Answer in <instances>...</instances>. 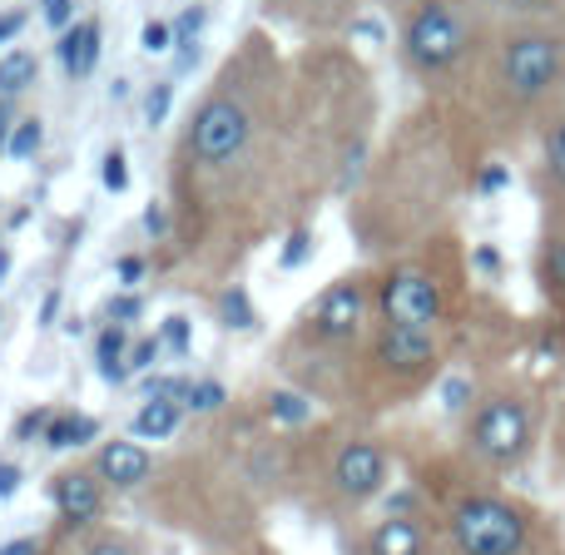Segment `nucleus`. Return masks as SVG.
I'll return each mask as SVG.
<instances>
[{"label":"nucleus","mask_w":565,"mask_h":555,"mask_svg":"<svg viewBox=\"0 0 565 555\" xmlns=\"http://www.w3.org/2000/svg\"><path fill=\"white\" fill-rule=\"evenodd\" d=\"M447 536L457 555H526L536 531L516 501L471 491L447 511Z\"/></svg>","instance_id":"1"},{"label":"nucleus","mask_w":565,"mask_h":555,"mask_svg":"<svg viewBox=\"0 0 565 555\" xmlns=\"http://www.w3.org/2000/svg\"><path fill=\"white\" fill-rule=\"evenodd\" d=\"M471 50V25L451 0H422L402 25V55L417 75H451Z\"/></svg>","instance_id":"2"},{"label":"nucleus","mask_w":565,"mask_h":555,"mask_svg":"<svg viewBox=\"0 0 565 555\" xmlns=\"http://www.w3.org/2000/svg\"><path fill=\"white\" fill-rule=\"evenodd\" d=\"M565 79V45L551 30H516V35L501 45L497 60V85L511 105H541Z\"/></svg>","instance_id":"3"},{"label":"nucleus","mask_w":565,"mask_h":555,"mask_svg":"<svg viewBox=\"0 0 565 555\" xmlns=\"http://www.w3.org/2000/svg\"><path fill=\"white\" fill-rule=\"evenodd\" d=\"M531 441H536V417H531V407L521 397L497 392V397L477 402V412L467 421V447L487 467H516L531 451Z\"/></svg>","instance_id":"4"},{"label":"nucleus","mask_w":565,"mask_h":555,"mask_svg":"<svg viewBox=\"0 0 565 555\" xmlns=\"http://www.w3.org/2000/svg\"><path fill=\"white\" fill-rule=\"evenodd\" d=\"M377 312H382V328H422L431 332L441 318V288L427 268L417 264H402L392 268L387 278L377 282Z\"/></svg>","instance_id":"5"},{"label":"nucleus","mask_w":565,"mask_h":555,"mask_svg":"<svg viewBox=\"0 0 565 555\" xmlns=\"http://www.w3.org/2000/svg\"><path fill=\"white\" fill-rule=\"evenodd\" d=\"M248 135H254V119L238 99H209L199 109L194 129H189V149H194L204 164H234L248 149Z\"/></svg>","instance_id":"6"},{"label":"nucleus","mask_w":565,"mask_h":555,"mask_svg":"<svg viewBox=\"0 0 565 555\" xmlns=\"http://www.w3.org/2000/svg\"><path fill=\"white\" fill-rule=\"evenodd\" d=\"M387 487V451L377 447V441H348V447H338V457H332V491H338L342 501H372L377 491Z\"/></svg>","instance_id":"7"},{"label":"nucleus","mask_w":565,"mask_h":555,"mask_svg":"<svg viewBox=\"0 0 565 555\" xmlns=\"http://www.w3.org/2000/svg\"><path fill=\"white\" fill-rule=\"evenodd\" d=\"M362 312H367V288H362V278H338L332 288H322V298L308 308V322L322 342H342L362 328Z\"/></svg>","instance_id":"8"},{"label":"nucleus","mask_w":565,"mask_h":555,"mask_svg":"<svg viewBox=\"0 0 565 555\" xmlns=\"http://www.w3.org/2000/svg\"><path fill=\"white\" fill-rule=\"evenodd\" d=\"M50 501H55L60 521L65 526H95L99 511H105V481L95 477V471H60L55 481H50Z\"/></svg>","instance_id":"9"},{"label":"nucleus","mask_w":565,"mask_h":555,"mask_svg":"<svg viewBox=\"0 0 565 555\" xmlns=\"http://www.w3.org/2000/svg\"><path fill=\"white\" fill-rule=\"evenodd\" d=\"M377 362L392 372V377H417L437 362V338L422 328H382L377 332Z\"/></svg>","instance_id":"10"},{"label":"nucleus","mask_w":565,"mask_h":555,"mask_svg":"<svg viewBox=\"0 0 565 555\" xmlns=\"http://www.w3.org/2000/svg\"><path fill=\"white\" fill-rule=\"evenodd\" d=\"M89 471L105 481V491H135V487H145V481H149L154 457L145 451V441L119 437V441H105V447L95 451V467H89Z\"/></svg>","instance_id":"11"},{"label":"nucleus","mask_w":565,"mask_h":555,"mask_svg":"<svg viewBox=\"0 0 565 555\" xmlns=\"http://www.w3.org/2000/svg\"><path fill=\"white\" fill-rule=\"evenodd\" d=\"M367 555H431V536L417 516H387L367 531Z\"/></svg>","instance_id":"12"},{"label":"nucleus","mask_w":565,"mask_h":555,"mask_svg":"<svg viewBox=\"0 0 565 555\" xmlns=\"http://www.w3.org/2000/svg\"><path fill=\"white\" fill-rule=\"evenodd\" d=\"M99 25L95 20H79V25H70L65 35H60V65H65L70 79H89L99 65Z\"/></svg>","instance_id":"13"},{"label":"nucleus","mask_w":565,"mask_h":555,"mask_svg":"<svg viewBox=\"0 0 565 555\" xmlns=\"http://www.w3.org/2000/svg\"><path fill=\"white\" fill-rule=\"evenodd\" d=\"M179 421H184V407H179L174 397H145V407L135 412V437L139 441H169L179 431Z\"/></svg>","instance_id":"14"},{"label":"nucleus","mask_w":565,"mask_h":555,"mask_svg":"<svg viewBox=\"0 0 565 555\" xmlns=\"http://www.w3.org/2000/svg\"><path fill=\"white\" fill-rule=\"evenodd\" d=\"M95 437H99V421L89 417V412H60V417H50V427L40 441H45L50 451H79Z\"/></svg>","instance_id":"15"},{"label":"nucleus","mask_w":565,"mask_h":555,"mask_svg":"<svg viewBox=\"0 0 565 555\" xmlns=\"http://www.w3.org/2000/svg\"><path fill=\"white\" fill-rule=\"evenodd\" d=\"M536 282L556 308H565V228H551L536 258Z\"/></svg>","instance_id":"16"},{"label":"nucleus","mask_w":565,"mask_h":555,"mask_svg":"<svg viewBox=\"0 0 565 555\" xmlns=\"http://www.w3.org/2000/svg\"><path fill=\"white\" fill-rule=\"evenodd\" d=\"M95 362H99V377L115 382V387L129 377V338H125V328H119V322H109V328L99 332Z\"/></svg>","instance_id":"17"},{"label":"nucleus","mask_w":565,"mask_h":555,"mask_svg":"<svg viewBox=\"0 0 565 555\" xmlns=\"http://www.w3.org/2000/svg\"><path fill=\"white\" fill-rule=\"evenodd\" d=\"M35 75H40V60L30 55V50H10V55L0 60V99H15L20 89H30Z\"/></svg>","instance_id":"18"},{"label":"nucleus","mask_w":565,"mask_h":555,"mask_svg":"<svg viewBox=\"0 0 565 555\" xmlns=\"http://www.w3.org/2000/svg\"><path fill=\"white\" fill-rule=\"evenodd\" d=\"M541 164H546V179L565 194V115L551 119L546 135H541Z\"/></svg>","instance_id":"19"},{"label":"nucleus","mask_w":565,"mask_h":555,"mask_svg":"<svg viewBox=\"0 0 565 555\" xmlns=\"http://www.w3.org/2000/svg\"><path fill=\"white\" fill-rule=\"evenodd\" d=\"M228 402V392L218 387L214 377H199V382H179V407L184 412H218Z\"/></svg>","instance_id":"20"},{"label":"nucleus","mask_w":565,"mask_h":555,"mask_svg":"<svg viewBox=\"0 0 565 555\" xmlns=\"http://www.w3.org/2000/svg\"><path fill=\"white\" fill-rule=\"evenodd\" d=\"M218 318H224V328L234 332H248L254 328V298H248L244 282H234V288H224V298H218Z\"/></svg>","instance_id":"21"},{"label":"nucleus","mask_w":565,"mask_h":555,"mask_svg":"<svg viewBox=\"0 0 565 555\" xmlns=\"http://www.w3.org/2000/svg\"><path fill=\"white\" fill-rule=\"evenodd\" d=\"M268 417H274L278 427H302V421L312 417V402L302 397V392L278 387V392H268Z\"/></svg>","instance_id":"22"},{"label":"nucleus","mask_w":565,"mask_h":555,"mask_svg":"<svg viewBox=\"0 0 565 555\" xmlns=\"http://www.w3.org/2000/svg\"><path fill=\"white\" fill-rule=\"evenodd\" d=\"M40 135H45V129H40V119L30 115V119H20L15 129H10V145H6V154L10 159H30L40 149Z\"/></svg>","instance_id":"23"},{"label":"nucleus","mask_w":565,"mask_h":555,"mask_svg":"<svg viewBox=\"0 0 565 555\" xmlns=\"http://www.w3.org/2000/svg\"><path fill=\"white\" fill-rule=\"evenodd\" d=\"M154 338H159V348H164L169 357H184V352H189V318H179V312H174V318H164Z\"/></svg>","instance_id":"24"},{"label":"nucleus","mask_w":565,"mask_h":555,"mask_svg":"<svg viewBox=\"0 0 565 555\" xmlns=\"http://www.w3.org/2000/svg\"><path fill=\"white\" fill-rule=\"evenodd\" d=\"M99 179H105L109 194H125V189H129V159H125V149H109L105 164H99Z\"/></svg>","instance_id":"25"},{"label":"nucleus","mask_w":565,"mask_h":555,"mask_svg":"<svg viewBox=\"0 0 565 555\" xmlns=\"http://www.w3.org/2000/svg\"><path fill=\"white\" fill-rule=\"evenodd\" d=\"M169 109H174V85H169V79H159V85L145 95V119H149V125H164Z\"/></svg>","instance_id":"26"},{"label":"nucleus","mask_w":565,"mask_h":555,"mask_svg":"<svg viewBox=\"0 0 565 555\" xmlns=\"http://www.w3.org/2000/svg\"><path fill=\"white\" fill-rule=\"evenodd\" d=\"M308 254H312V234H308V228H292V238L282 244V254H278V268L308 264Z\"/></svg>","instance_id":"27"},{"label":"nucleus","mask_w":565,"mask_h":555,"mask_svg":"<svg viewBox=\"0 0 565 555\" xmlns=\"http://www.w3.org/2000/svg\"><path fill=\"white\" fill-rule=\"evenodd\" d=\"M139 45H145L149 55H169V50H174V25H164V20H149L145 35H139Z\"/></svg>","instance_id":"28"},{"label":"nucleus","mask_w":565,"mask_h":555,"mask_svg":"<svg viewBox=\"0 0 565 555\" xmlns=\"http://www.w3.org/2000/svg\"><path fill=\"white\" fill-rule=\"evenodd\" d=\"M70 15H75V0H40V20L50 30H60V35L70 30Z\"/></svg>","instance_id":"29"},{"label":"nucleus","mask_w":565,"mask_h":555,"mask_svg":"<svg viewBox=\"0 0 565 555\" xmlns=\"http://www.w3.org/2000/svg\"><path fill=\"white\" fill-rule=\"evenodd\" d=\"M199 30H204V6H189L184 15L174 20V45H194Z\"/></svg>","instance_id":"30"},{"label":"nucleus","mask_w":565,"mask_h":555,"mask_svg":"<svg viewBox=\"0 0 565 555\" xmlns=\"http://www.w3.org/2000/svg\"><path fill=\"white\" fill-rule=\"evenodd\" d=\"M159 338H145V342H135V348H129V372H145V367H154L159 362Z\"/></svg>","instance_id":"31"},{"label":"nucleus","mask_w":565,"mask_h":555,"mask_svg":"<svg viewBox=\"0 0 565 555\" xmlns=\"http://www.w3.org/2000/svg\"><path fill=\"white\" fill-rule=\"evenodd\" d=\"M441 402H447V412H467V402H471V382H467V377H451L447 387H441Z\"/></svg>","instance_id":"32"},{"label":"nucleus","mask_w":565,"mask_h":555,"mask_svg":"<svg viewBox=\"0 0 565 555\" xmlns=\"http://www.w3.org/2000/svg\"><path fill=\"white\" fill-rule=\"evenodd\" d=\"M115 278L125 282V288H139V282H145V258H139V254H125V258L115 264Z\"/></svg>","instance_id":"33"},{"label":"nucleus","mask_w":565,"mask_h":555,"mask_svg":"<svg viewBox=\"0 0 565 555\" xmlns=\"http://www.w3.org/2000/svg\"><path fill=\"white\" fill-rule=\"evenodd\" d=\"M85 555H135V546H129L125 536H115V531H109V536H95V541H89Z\"/></svg>","instance_id":"34"},{"label":"nucleus","mask_w":565,"mask_h":555,"mask_svg":"<svg viewBox=\"0 0 565 555\" xmlns=\"http://www.w3.org/2000/svg\"><path fill=\"white\" fill-rule=\"evenodd\" d=\"M507 184H511L507 164H487V169H481V179H477L481 194H497V189H507Z\"/></svg>","instance_id":"35"},{"label":"nucleus","mask_w":565,"mask_h":555,"mask_svg":"<svg viewBox=\"0 0 565 555\" xmlns=\"http://www.w3.org/2000/svg\"><path fill=\"white\" fill-rule=\"evenodd\" d=\"M135 318H139V298H135V292H125V298L109 302V322H119V328H125V322H135Z\"/></svg>","instance_id":"36"},{"label":"nucleus","mask_w":565,"mask_h":555,"mask_svg":"<svg viewBox=\"0 0 565 555\" xmlns=\"http://www.w3.org/2000/svg\"><path fill=\"white\" fill-rule=\"evenodd\" d=\"M25 10H0V45H10V40L20 35V30H25Z\"/></svg>","instance_id":"37"},{"label":"nucleus","mask_w":565,"mask_h":555,"mask_svg":"<svg viewBox=\"0 0 565 555\" xmlns=\"http://www.w3.org/2000/svg\"><path fill=\"white\" fill-rule=\"evenodd\" d=\"M145 228H149V238H164V234H169V214H164V204H149V209H145Z\"/></svg>","instance_id":"38"},{"label":"nucleus","mask_w":565,"mask_h":555,"mask_svg":"<svg viewBox=\"0 0 565 555\" xmlns=\"http://www.w3.org/2000/svg\"><path fill=\"white\" fill-rule=\"evenodd\" d=\"M45 427H50V412H30V417L20 421V431H15V437H20V441H30V437H45Z\"/></svg>","instance_id":"39"},{"label":"nucleus","mask_w":565,"mask_h":555,"mask_svg":"<svg viewBox=\"0 0 565 555\" xmlns=\"http://www.w3.org/2000/svg\"><path fill=\"white\" fill-rule=\"evenodd\" d=\"M15 487H20V467H10V461H0V501H6V497H15Z\"/></svg>","instance_id":"40"},{"label":"nucleus","mask_w":565,"mask_h":555,"mask_svg":"<svg viewBox=\"0 0 565 555\" xmlns=\"http://www.w3.org/2000/svg\"><path fill=\"white\" fill-rule=\"evenodd\" d=\"M477 268L481 274H501V254L497 248H477Z\"/></svg>","instance_id":"41"},{"label":"nucleus","mask_w":565,"mask_h":555,"mask_svg":"<svg viewBox=\"0 0 565 555\" xmlns=\"http://www.w3.org/2000/svg\"><path fill=\"white\" fill-rule=\"evenodd\" d=\"M0 555H40V546L30 536H20V541H10V546H0Z\"/></svg>","instance_id":"42"},{"label":"nucleus","mask_w":565,"mask_h":555,"mask_svg":"<svg viewBox=\"0 0 565 555\" xmlns=\"http://www.w3.org/2000/svg\"><path fill=\"white\" fill-rule=\"evenodd\" d=\"M10 145V109H0V149Z\"/></svg>","instance_id":"43"},{"label":"nucleus","mask_w":565,"mask_h":555,"mask_svg":"<svg viewBox=\"0 0 565 555\" xmlns=\"http://www.w3.org/2000/svg\"><path fill=\"white\" fill-rule=\"evenodd\" d=\"M516 10H541V6H551V0H511Z\"/></svg>","instance_id":"44"},{"label":"nucleus","mask_w":565,"mask_h":555,"mask_svg":"<svg viewBox=\"0 0 565 555\" xmlns=\"http://www.w3.org/2000/svg\"><path fill=\"white\" fill-rule=\"evenodd\" d=\"M6 264H10V258H6V254H0V278H6Z\"/></svg>","instance_id":"45"}]
</instances>
